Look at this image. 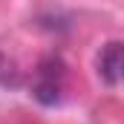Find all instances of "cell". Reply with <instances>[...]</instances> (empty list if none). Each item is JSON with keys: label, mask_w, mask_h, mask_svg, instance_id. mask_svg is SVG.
I'll return each instance as SVG.
<instances>
[{"label": "cell", "mask_w": 124, "mask_h": 124, "mask_svg": "<svg viewBox=\"0 0 124 124\" xmlns=\"http://www.w3.org/2000/svg\"><path fill=\"white\" fill-rule=\"evenodd\" d=\"M95 66H98V78L107 87H118V81H121V40L104 43L95 58Z\"/></svg>", "instance_id": "cell-2"}, {"label": "cell", "mask_w": 124, "mask_h": 124, "mask_svg": "<svg viewBox=\"0 0 124 124\" xmlns=\"http://www.w3.org/2000/svg\"><path fill=\"white\" fill-rule=\"evenodd\" d=\"M63 78H66V69H63V61L49 55L38 63V72H35V87L32 93L40 104H55L61 101V93H63Z\"/></svg>", "instance_id": "cell-1"}]
</instances>
